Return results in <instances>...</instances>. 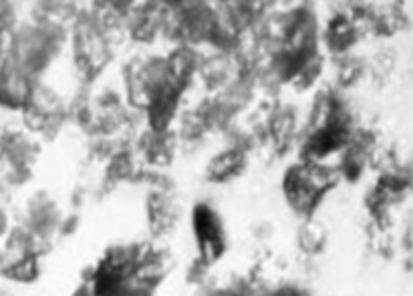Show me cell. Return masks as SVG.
Returning a JSON list of instances; mask_svg holds the SVG:
<instances>
[{"label":"cell","instance_id":"cell-1","mask_svg":"<svg viewBox=\"0 0 413 296\" xmlns=\"http://www.w3.org/2000/svg\"><path fill=\"white\" fill-rule=\"evenodd\" d=\"M327 186V175L320 169H294L286 177V192L294 206L309 208Z\"/></svg>","mask_w":413,"mask_h":296},{"label":"cell","instance_id":"cell-2","mask_svg":"<svg viewBox=\"0 0 413 296\" xmlns=\"http://www.w3.org/2000/svg\"><path fill=\"white\" fill-rule=\"evenodd\" d=\"M194 228L204 258L216 260L224 250V232L216 212H212L206 206H200L194 214Z\"/></svg>","mask_w":413,"mask_h":296}]
</instances>
